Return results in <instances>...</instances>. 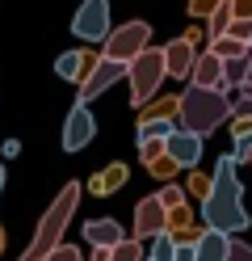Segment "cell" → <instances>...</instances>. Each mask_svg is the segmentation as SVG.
<instances>
[{
	"label": "cell",
	"instance_id": "17",
	"mask_svg": "<svg viewBox=\"0 0 252 261\" xmlns=\"http://www.w3.org/2000/svg\"><path fill=\"white\" fill-rule=\"evenodd\" d=\"M122 186H126V165H109V169H101L93 177V194H114Z\"/></svg>",
	"mask_w": 252,
	"mask_h": 261
},
{
	"label": "cell",
	"instance_id": "2",
	"mask_svg": "<svg viewBox=\"0 0 252 261\" xmlns=\"http://www.w3.org/2000/svg\"><path fill=\"white\" fill-rule=\"evenodd\" d=\"M227 118H235L231 110V97L223 89H202V85H189L181 97H177V126L193 130V135H214Z\"/></svg>",
	"mask_w": 252,
	"mask_h": 261
},
{
	"label": "cell",
	"instance_id": "20",
	"mask_svg": "<svg viewBox=\"0 0 252 261\" xmlns=\"http://www.w3.org/2000/svg\"><path fill=\"white\" fill-rule=\"evenodd\" d=\"M109 261H147V244L143 240H122L109 249Z\"/></svg>",
	"mask_w": 252,
	"mask_h": 261
},
{
	"label": "cell",
	"instance_id": "11",
	"mask_svg": "<svg viewBox=\"0 0 252 261\" xmlns=\"http://www.w3.org/2000/svg\"><path fill=\"white\" fill-rule=\"evenodd\" d=\"M164 152H168V160H173L177 169H193L198 160H202V135H193V130L177 126L173 135L164 139Z\"/></svg>",
	"mask_w": 252,
	"mask_h": 261
},
{
	"label": "cell",
	"instance_id": "24",
	"mask_svg": "<svg viewBox=\"0 0 252 261\" xmlns=\"http://www.w3.org/2000/svg\"><path fill=\"white\" fill-rule=\"evenodd\" d=\"M227 34L252 46V17H231V25H227Z\"/></svg>",
	"mask_w": 252,
	"mask_h": 261
},
{
	"label": "cell",
	"instance_id": "3",
	"mask_svg": "<svg viewBox=\"0 0 252 261\" xmlns=\"http://www.w3.org/2000/svg\"><path fill=\"white\" fill-rule=\"evenodd\" d=\"M76 202H80V181H67L59 194H55V202L46 206V215H42V223H38V232H34V240H30V249L17 257V261H42L55 244L63 240V232H67V223H72V215H76Z\"/></svg>",
	"mask_w": 252,
	"mask_h": 261
},
{
	"label": "cell",
	"instance_id": "7",
	"mask_svg": "<svg viewBox=\"0 0 252 261\" xmlns=\"http://www.w3.org/2000/svg\"><path fill=\"white\" fill-rule=\"evenodd\" d=\"M173 227V211H168L156 194L151 198H139V206H134V240H156L160 232H168Z\"/></svg>",
	"mask_w": 252,
	"mask_h": 261
},
{
	"label": "cell",
	"instance_id": "31",
	"mask_svg": "<svg viewBox=\"0 0 252 261\" xmlns=\"http://www.w3.org/2000/svg\"><path fill=\"white\" fill-rule=\"evenodd\" d=\"M231 9H235V17H252V0H231Z\"/></svg>",
	"mask_w": 252,
	"mask_h": 261
},
{
	"label": "cell",
	"instance_id": "34",
	"mask_svg": "<svg viewBox=\"0 0 252 261\" xmlns=\"http://www.w3.org/2000/svg\"><path fill=\"white\" fill-rule=\"evenodd\" d=\"M240 89H248V93H252V55H248V76H244V85H240Z\"/></svg>",
	"mask_w": 252,
	"mask_h": 261
},
{
	"label": "cell",
	"instance_id": "22",
	"mask_svg": "<svg viewBox=\"0 0 252 261\" xmlns=\"http://www.w3.org/2000/svg\"><path fill=\"white\" fill-rule=\"evenodd\" d=\"M156 198H160L168 211H185V190H181V186H173V181H168V186L156 194Z\"/></svg>",
	"mask_w": 252,
	"mask_h": 261
},
{
	"label": "cell",
	"instance_id": "37",
	"mask_svg": "<svg viewBox=\"0 0 252 261\" xmlns=\"http://www.w3.org/2000/svg\"><path fill=\"white\" fill-rule=\"evenodd\" d=\"M0 253H5V227H0Z\"/></svg>",
	"mask_w": 252,
	"mask_h": 261
},
{
	"label": "cell",
	"instance_id": "10",
	"mask_svg": "<svg viewBox=\"0 0 252 261\" xmlns=\"http://www.w3.org/2000/svg\"><path fill=\"white\" fill-rule=\"evenodd\" d=\"M97 135V122H93V110L76 101V110L67 114V122H63V152H80V148H89Z\"/></svg>",
	"mask_w": 252,
	"mask_h": 261
},
{
	"label": "cell",
	"instance_id": "1",
	"mask_svg": "<svg viewBox=\"0 0 252 261\" xmlns=\"http://www.w3.org/2000/svg\"><path fill=\"white\" fill-rule=\"evenodd\" d=\"M202 219H206V227L227 232V236L244 232L252 223V215L244 211V186H240V160L235 156H223L214 165L210 190H206V198H202Z\"/></svg>",
	"mask_w": 252,
	"mask_h": 261
},
{
	"label": "cell",
	"instance_id": "18",
	"mask_svg": "<svg viewBox=\"0 0 252 261\" xmlns=\"http://www.w3.org/2000/svg\"><path fill=\"white\" fill-rule=\"evenodd\" d=\"M151 249H147V261H173L177 257V232L168 227V232H160L156 240H147Z\"/></svg>",
	"mask_w": 252,
	"mask_h": 261
},
{
	"label": "cell",
	"instance_id": "13",
	"mask_svg": "<svg viewBox=\"0 0 252 261\" xmlns=\"http://www.w3.org/2000/svg\"><path fill=\"white\" fill-rule=\"evenodd\" d=\"M189 85H202V89H223V59H218L214 51H198L193 72H189Z\"/></svg>",
	"mask_w": 252,
	"mask_h": 261
},
{
	"label": "cell",
	"instance_id": "12",
	"mask_svg": "<svg viewBox=\"0 0 252 261\" xmlns=\"http://www.w3.org/2000/svg\"><path fill=\"white\" fill-rule=\"evenodd\" d=\"M227 249H231V236L227 232L206 227V232L193 236V261H227Z\"/></svg>",
	"mask_w": 252,
	"mask_h": 261
},
{
	"label": "cell",
	"instance_id": "36",
	"mask_svg": "<svg viewBox=\"0 0 252 261\" xmlns=\"http://www.w3.org/2000/svg\"><path fill=\"white\" fill-rule=\"evenodd\" d=\"M0 194H5V165H0Z\"/></svg>",
	"mask_w": 252,
	"mask_h": 261
},
{
	"label": "cell",
	"instance_id": "23",
	"mask_svg": "<svg viewBox=\"0 0 252 261\" xmlns=\"http://www.w3.org/2000/svg\"><path fill=\"white\" fill-rule=\"evenodd\" d=\"M42 261H84V253L76 249V244H63V240H59V244H55V249H50Z\"/></svg>",
	"mask_w": 252,
	"mask_h": 261
},
{
	"label": "cell",
	"instance_id": "27",
	"mask_svg": "<svg viewBox=\"0 0 252 261\" xmlns=\"http://www.w3.org/2000/svg\"><path fill=\"white\" fill-rule=\"evenodd\" d=\"M231 110H235V118H248V122H252V93L240 89V97L231 101Z\"/></svg>",
	"mask_w": 252,
	"mask_h": 261
},
{
	"label": "cell",
	"instance_id": "8",
	"mask_svg": "<svg viewBox=\"0 0 252 261\" xmlns=\"http://www.w3.org/2000/svg\"><path fill=\"white\" fill-rule=\"evenodd\" d=\"M72 34L84 42H105L109 34V0H84L76 21H72Z\"/></svg>",
	"mask_w": 252,
	"mask_h": 261
},
{
	"label": "cell",
	"instance_id": "5",
	"mask_svg": "<svg viewBox=\"0 0 252 261\" xmlns=\"http://www.w3.org/2000/svg\"><path fill=\"white\" fill-rule=\"evenodd\" d=\"M143 46H151V25H147V21H126V25H118V30L105 34V51H101V55L130 63Z\"/></svg>",
	"mask_w": 252,
	"mask_h": 261
},
{
	"label": "cell",
	"instance_id": "32",
	"mask_svg": "<svg viewBox=\"0 0 252 261\" xmlns=\"http://www.w3.org/2000/svg\"><path fill=\"white\" fill-rule=\"evenodd\" d=\"M189 190H193V194H202V198H206V190H210V181H206V177H189Z\"/></svg>",
	"mask_w": 252,
	"mask_h": 261
},
{
	"label": "cell",
	"instance_id": "4",
	"mask_svg": "<svg viewBox=\"0 0 252 261\" xmlns=\"http://www.w3.org/2000/svg\"><path fill=\"white\" fill-rule=\"evenodd\" d=\"M160 80H168L164 72V46H143L139 55L126 63V85H130V106H147L160 93Z\"/></svg>",
	"mask_w": 252,
	"mask_h": 261
},
{
	"label": "cell",
	"instance_id": "28",
	"mask_svg": "<svg viewBox=\"0 0 252 261\" xmlns=\"http://www.w3.org/2000/svg\"><path fill=\"white\" fill-rule=\"evenodd\" d=\"M227 261H252V244H244V240H231Z\"/></svg>",
	"mask_w": 252,
	"mask_h": 261
},
{
	"label": "cell",
	"instance_id": "21",
	"mask_svg": "<svg viewBox=\"0 0 252 261\" xmlns=\"http://www.w3.org/2000/svg\"><path fill=\"white\" fill-rule=\"evenodd\" d=\"M231 17H235V9H231V0H223V5H218L214 13H210V38H223L227 34V25H231Z\"/></svg>",
	"mask_w": 252,
	"mask_h": 261
},
{
	"label": "cell",
	"instance_id": "29",
	"mask_svg": "<svg viewBox=\"0 0 252 261\" xmlns=\"http://www.w3.org/2000/svg\"><path fill=\"white\" fill-rule=\"evenodd\" d=\"M218 5H223V0H189V13H193V17H210Z\"/></svg>",
	"mask_w": 252,
	"mask_h": 261
},
{
	"label": "cell",
	"instance_id": "35",
	"mask_svg": "<svg viewBox=\"0 0 252 261\" xmlns=\"http://www.w3.org/2000/svg\"><path fill=\"white\" fill-rule=\"evenodd\" d=\"M93 261H109V249H93Z\"/></svg>",
	"mask_w": 252,
	"mask_h": 261
},
{
	"label": "cell",
	"instance_id": "19",
	"mask_svg": "<svg viewBox=\"0 0 252 261\" xmlns=\"http://www.w3.org/2000/svg\"><path fill=\"white\" fill-rule=\"evenodd\" d=\"M210 51H214L218 59H235V55H248L252 46L240 42V38H231V34H223V38H210Z\"/></svg>",
	"mask_w": 252,
	"mask_h": 261
},
{
	"label": "cell",
	"instance_id": "15",
	"mask_svg": "<svg viewBox=\"0 0 252 261\" xmlns=\"http://www.w3.org/2000/svg\"><path fill=\"white\" fill-rule=\"evenodd\" d=\"M173 130H177V114H151V110H143L139 135H134V139H168Z\"/></svg>",
	"mask_w": 252,
	"mask_h": 261
},
{
	"label": "cell",
	"instance_id": "33",
	"mask_svg": "<svg viewBox=\"0 0 252 261\" xmlns=\"http://www.w3.org/2000/svg\"><path fill=\"white\" fill-rule=\"evenodd\" d=\"M0 152H5V156H9V160H13V156H17V152H21V143H17V139H5V148H0Z\"/></svg>",
	"mask_w": 252,
	"mask_h": 261
},
{
	"label": "cell",
	"instance_id": "9",
	"mask_svg": "<svg viewBox=\"0 0 252 261\" xmlns=\"http://www.w3.org/2000/svg\"><path fill=\"white\" fill-rule=\"evenodd\" d=\"M198 34H181L173 42H164V72L173 76V80H189L193 72V59H198Z\"/></svg>",
	"mask_w": 252,
	"mask_h": 261
},
{
	"label": "cell",
	"instance_id": "30",
	"mask_svg": "<svg viewBox=\"0 0 252 261\" xmlns=\"http://www.w3.org/2000/svg\"><path fill=\"white\" fill-rule=\"evenodd\" d=\"M173 261H193V240H177V257Z\"/></svg>",
	"mask_w": 252,
	"mask_h": 261
},
{
	"label": "cell",
	"instance_id": "25",
	"mask_svg": "<svg viewBox=\"0 0 252 261\" xmlns=\"http://www.w3.org/2000/svg\"><path fill=\"white\" fill-rule=\"evenodd\" d=\"M139 156H143V165L160 160L164 156V139H139Z\"/></svg>",
	"mask_w": 252,
	"mask_h": 261
},
{
	"label": "cell",
	"instance_id": "16",
	"mask_svg": "<svg viewBox=\"0 0 252 261\" xmlns=\"http://www.w3.org/2000/svg\"><path fill=\"white\" fill-rule=\"evenodd\" d=\"M89 63H93V55L76 46V51H63V55L55 59V72H59V80H72V85H76V80H84Z\"/></svg>",
	"mask_w": 252,
	"mask_h": 261
},
{
	"label": "cell",
	"instance_id": "14",
	"mask_svg": "<svg viewBox=\"0 0 252 261\" xmlns=\"http://www.w3.org/2000/svg\"><path fill=\"white\" fill-rule=\"evenodd\" d=\"M122 240H126V232L118 219H89L84 223V244H93V249H114Z\"/></svg>",
	"mask_w": 252,
	"mask_h": 261
},
{
	"label": "cell",
	"instance_id": "6",
	"mask_svg": "<svg viewBox=\"0 0 252 261\" xmlns=\"http://www.w3.org/2000/svg\"><path fill=\"white\" fill-rule=\"evenodd\" d=\"M118 80H126V63L122 59H93L89 63V72H84V80H80V101L89 106V101H97L101 93H105L109 85H118Z\"/></svg>",
	"mask_w": 252,
	"mask_h": 261
},
{
	"label": "cell",
	"instance_id": "26",
	"mask_svg": "<svg viewBox=\"0 0 252 261\" xmlns=\"http://www.w3.org/2000/svg\"><path fill=\"white\" fill-rule=\"evenodd\" d=\"M151 173H156L160 177V181H168V177H177V165H173V160H168V152L160 156V160H151V165H147Z\"/></svg>",
	"mask_w": 252,
	"mask_h": 261
}]
</instances>
